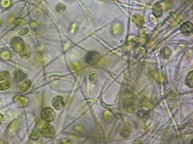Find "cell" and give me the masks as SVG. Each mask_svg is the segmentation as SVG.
Instances as JSON below:
<instances>
[{
    "instance_id": "cell-1",
    "label": "cell",
    "mask_w": 193,
    "mask_h": 144,
    "mask_svg": "<svg viewBox=\"0 0 193 144\" xmlns=\"http://www.w3.org/2000/svg\"><path fill=\"white\" fill-rule=\"evenodd\" d=\"M56 114L53 109L50 107H46L41 112V118L45 122L51 123L56 119Z\"/></svg>"
},
{
    "instance_id": "cell-2",
    "label": "cell",
    "mask_w": 193,
    "mask_h": 144,
    "mask_svg": "<svg viewBox=\"0 0 193 144\" xmlns=\"http://www.w3.org/2000/svg\"><path fill=\"white\" fill-rule=\"evenodd\" d=\"M11 45L14 51L20 53L25 47L24 41L19 37H15L11 41Z\"/></svg>"
},
{
    "instance_id": "cell-3",
    "label": "cell",
    "mask_w": 193,
    "mask_h": 144,
    "mask_svg": "<svg viewBox=\"0 0 193 144\" xmlns=\"http://www.w3.org/2000/svg\"><path fill=\"white\" fill-rule=\"evenodd\" d=\"M100 59V55L95 51L89 52L86 56V61L90 65H94L97 63Z\"/></svg>"
},
{
    "instance_id": "cell-4",
    "label": "cell",
    "mask_w": 193,
    "mask_h": 144,
    "mask_svg": "<svg viewBox=\"0 0 193 144\" xmlns=\"http://www.w3.org/2000/svg\"><path fill=\"white\" fill-rule=\"evenodd\" d=\"M41 133L44 137L50 138L53 136L55 134V130L53 126L47 124L44 125L42 128Z\"/></svg>"
},
{
    "instance_id": "cell-5",
    "label": "cell",
    "mask_w": 193,
    "mask_h": 144,
    "mask_svg": "<svg viewBox=\"0 0 193 144\" xmlns=\"http://www.w3.org/2000/svg\"><path fill=\"white\" fill-rule=\"evenodd\" d=\"M52 105L56 110H61L65 106L64 97L61 95L56 96L52 100Z\"/></svg>"
},
{
    "instance_id": "cell-6",
    "label": "cell",
    "mask_w": 193,
    "mask_h": 144,
    "mask_svg": "<svg viewBox=\"0 0 193 144\" xmlns=\"http://www.w3.org/2000/svg\"><path fill=\"white\" fill-rule=\"evenodd\" d=\"M180 30L182 34H189L192 31V24L190 22H186L180 27Z\"/></svg>"
},
{
    "instance_id": "cell-7",
    "label": "cell",
    "mask_w": 193,
    "mask_h": 144,
    "mask_svg": "<svg viewBox=\"0 0 193 144\" xmlns=\"http://www.w3.org/2000/svg\"><path fill=\"white\" fill-rule=\"evenodd\" d=\"M31 48L29 45H26L24 47L23 50L19 53L20 56L22 58H27L31 55Z\"/></svg>"
},
{
    "instance_id": "cell-8",
    "label": "cell",
    "mask_w": 193,
    "mask_h": 144,
    "mask_svg": "<svg viewBox=\"0 0 193 144\" xmlns=\"http://www.w3.org/2000/svg\"><path fill=\"white\" fill-rule=\"evenodd\" d=\"M14 100L21 106H26L29 102V100L23 96H16L15 97Z\"/></svg>"
},
{
    "instance_id": "cell-9",
    "label": "cell",
    "mask_w": 193,
    "mask_h": 144,
    "mask_svg": "<svg viewBox=\"0 0 193 144\" xmlns=\"http://www.w3.org/2000/svg\"><path fill=\"white\" fill-rule=\"evenodd\" d=\"M153 13L156 17H159L162 13V8L159 4H156L153 7Z\"/></svg>"
},
{
    "instance_id": "cell-10",
    "label": "cell",
    "mask_w": 193,
    "mask_h": 144,
    "mask_svg": "<svg viewBox=\"0 0 193 144\" xmlns=\"http://www.w3.org/2000/svg\"><path fill=\"white\" fill-rule=\"evenodd\" d=\"M31 85V82L30 80H26L20 85L19 89L22 92H26L30 88Z\"/></svg>"
},
{
    "instance_id": "cell-11",
    "label": "cell",
    "mask_w": 193,
    "mask_h": 144,
    "mask_svg": "<svg viewBox=\"0 0 193 144\" xmlns=\"http://www.w3.org/2000/svg\"><path fill=\"white\" fill-rule=\"evenodd\" d=\"M185 83L187 84V85L190 88H192L193 87V75H192V71H191L190 73L188 75Z\"/></svg>"
},
{
    "instance_id": "cell-12",
    "label": "cell",
    "mask_w": 193,
    "mask_h": 144,
    "mask_svg": "<svg viewBox=\"0 0 193 144\" xmlns=\"http://www.w3.org/2000/svg\"><path fill=\"white\" fill-rule=\"evenodd\" d=\"M41 135V131L39 129H35L31 131L30 137L33 140H37L39 138Z\"/></svg>"
},
{
    "instance_id": "cell-13",
    "label": "cell",
    "mask_w": 193,
    "mask_h": 144,
    "mask_svg": "<svg viewBox=\"0 0 193 144\" xmlns=\"http://www.w3.org/2000/svg\"><path fill=\"white\" fill-rule=\"evenodd\" d=\"M15 80L18 82H20L23 80L24 79L26 78V75L25 73H24L22 71H17L15 75Z\"/></svg>"
},
{
    "instance_id": "cell-14",
    "label": "cell",
    "mask_w": 193,
    "mask_h": 144,
    "mask_svg": "<svg viewBox=\"0 0 193 144\" xmlns=\"http://www.w3.org/2000/svg\"><path fill=\"white\" fill-rule=\"evenodd\" d=\"M11 84L9 81H5L0 83V91L7 90L10 87Z\"/></svg>"
},
{
    "instance_id": "cell-15",
    "label": "cell",
    "mask_w": 193,
    "mask_h": 144,
    "mask_svg": "<svg viewBox=\"0 0 193 144\" xmlns=\"http://www.w3.org/2000/svg\"><path fill=\"white\" fill-rule=\"evenodd\" d=\"M172 54V51L168 47H164L161 51V55L165 58L170 56Z\"/></svg>"
},
{
    "instance_id": "cell-16",
    "label": "cell",
    "mask_w": 193,
    "mask_h": 144,
    "mask_svg": "<svg viewBox=\"0 0 193 144\" xmlns=\"http://www.w3.org/2000/svg\"><path fill=\"white\" fill-rule=\"evenodd\" d=\"M89 79L92 83H95L96 81H97V76H96V73H94V71H92L91 73L89 76Z\"/></svg>"
},
{
    "instance_id": "cell-17",
    "label": "cell",
    "mask_w": 193,
    "mask_h": 144,
    "mask_svg": "<svg viewBox=\"0 0 193 144\" xmlns=\"http://www.w3.org/2000/svg\"><path fill=\"white\" fill-rule=\"evenodd\" d=\"M9 76V72L8 71H3L0 73V80H4L7 79Z\"/></svg>"
},
{
    "instance_id": "cell-18",
    "label": "cell",
    "mask_w": 193,
    "mask_h": 144,
    "mask_svg": "<svg viewBox=\"0 0 193 144\" xmlns=\"http://www.w3.org/2000/svg\"><path fill=\"white\" fill-rule=\"evenodd\" d=\"M138 19H137V16H134V18H133V20L135 22V23H136L137 21H138V25H142V23H143V20L142 19L138 16Z\"/></svg>"
},
{
    "instance_id": "cell-19",
    "label": "cell",
    "mask_w": 193,
    "mask_h": 144,
    "mask_svg": "<svg viewBox=\"0 0 193 144\" xmlns=\"http://www.w3.org/2000/svg\"><path fill=\"white\" fill-rule=\"evenodd\" d=\"M26 21L24 20V19H17L15 21V23L16 25H24V23H25Z\"/></svg>"
},
{
    "instance_id": "cell-20",
    "label": "cell",
    "mask_w": 193,
    "mask_h": 144,
    "mask_svg": "<svg viewBox=\"0 0 193 144\" xmlns=\"http://www.w3.org/2000/svg\"><path fill=\"white\" fill-rule=\"evenodd\" d=\"M29 29L27 28H22V29H21L19 31V32H18V34L20 35H25V34H26L28 32H29Z\"/></svg>"
},
{
    "instance_id": "cell-21",
    "label": "cell",
    "mask_w": 193,
    "mask_h": 144,
    "mask_svg": "<svg viewBox=\"0 0 193 144\" xmlns=\"http://www.w3.org/2000/svg\"><path fill=\"white\" fill-rule=\"evenodd\" d=\"M9 3H10L8 0H4V1L2 2V5L4 6H9Z\"/></svg>"
},
{
    "instance_id": "cell-22",
    "label": "cell",
    "mask_w": 193,
    "mask_h": 144,
    "mask_svg": "<svg viewBox=\"0 0 193 144\" xmlns=\"http://www.w3.org/2000/svg\"><path fill=\"white\" fill-rule=\"evenodd\" d=\"M4 119V118L3 115L2 114L0 113V124L3 123Z\"/></svg>"
},
{
    "instance_id": "cell-23",
    "label": "cell",
    "mask_w": 193,
    "mask_h": 144,
    "mask_svg": "<svg viewBox=\"0 0 193 144\" xmlns=\"http://www.w3.org/2000/svg\"><path fill=\"white\" fill-rule=\"evenodd\" d=\"M3 57L5 59H7V58H9L10 57V54L8 53V52H4L3 55Z\"/></svg>"
},
{
    "instance_id": "cell-24",
    "label": "cell",
    "mask_w": 193,
    "mask_h": 144,
    "mask_svg": "<svg viewBox=\"0 0 193 144\" xmlns=\"http://www.w3.org/2000/svg\"><path fill=\"white\" fill-rule=\"evenodd\" d=\"M59 143H71V141L69 140H62V141H60Z\"/></svg>"
},
{
    "instance_id": "cell-25",
    "label": "cell",
    "mask_w": 193,
    "mask_h": 144,
    "mask_svg": "<svg viewBox=\"0 0 193 144\" xmlns=\"http://www.w3.org/2000/svg\"><path fill=\"white\" fill-rule=\"evenodd\" d=\"M142 143V142H141V141H138V142H134V143Z\"/></svg>"
}]
</instances>
